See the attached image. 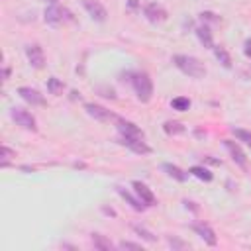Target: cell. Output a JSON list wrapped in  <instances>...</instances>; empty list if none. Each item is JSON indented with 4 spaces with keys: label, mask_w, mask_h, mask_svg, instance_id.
I'll return each mask as SVG.
<instances>
[{
    "label": "cell",
    "mask_w": 251,
    "mask_h": 251,
    "mask_svg": "<svg viewBox=\"0 0 251 251\" xmlns=\"http://www.w3.org/2000/svg\"><path fill=\"white\" fill-rule=\"evenodd\" d=\"M173 63L176 65L178 71H182L184 75L192 76V78H202L206 75V67L200 59L192 57V55H175Z\"/></svg>",
    "instance_id": "obj_1"
},
{
    "label": "cell",
    "mask_w": 251,
    "mask_h": 251,
    "mask_svg": "<svg viewBox=\"0 0 251 251\" xmlns=\"http://www.w3.org/2000/svg\"><path fill=\"white\" fill-rule=\"evenodd\" d=\"M131 84H133V90L137 94V98L141 102H149L151 96H153V82L149 78L147 73H133L131 75Z\"/></svg>",
    "instance_id": "obj_2"
},
{
    "label": "cell",
    "mask_w": 251,
    "mask_h": 251,
    "mask_svg": "<svg viewBox=\"0 0 251 251\" xmlns=\"http://www.w3.org/2000/svg\"><path fill=\"white\" fill-rule=\"evenodd\" d=\"M43 18H45V22H47L49 25L59 27V25H63V24H67V22H71V20H73V14H71L67 8L59 6V4H51V6H47V8H45Z\"/></svg>",
    "instance_id": "obj_3"
},
{
    "label": "cell",
    "mask_w": 251,
    "mask_h": 251,
    "mask_svg": "<svg viewBox=\"0 0 251 251\" xmlns=\"http://www.w3.org/2000/svg\"><path fill=\"white\" fill-rule=\"evenodd\" d=\"M10 116H12V120H14L18 126H22L24 129H27V131H37L35 118H33L27 110H24V108H12V110H10Z\"/></svg>",
    "instance_id": "obj_4"
},
{
    "label": "cell",
    "mask_w": 251,
    "mask_h": 251,
    "mask_svg": "<svg viewBox=\"0 0 251 251\" xmlns=\"http://www.w3.org/2000/svg\"><path fill=\"white\" fill-rule=\"evenodd\" d=\"M116 124H118L120 137H127V139H143V131H141L133 122H127V120L116 118Z\"/></svg>",
    "instance_id": "obj_5"
},
{
    "label": "cell",
    "mask_w": 251,
    "mask_h": 251,
    "mask_svg": "<svg viewBox=\"0 0 251 251\" xmlns=\"http://www.w3.org/2000/svg\"><path fill=\"white\" fill-rule=\"evenodd\" d=\"M143 16H145L151 24H161V22L167 20V10H165L161 4H157V2H149V4L143 8Z\"/></svg>",
    "instance_id": "obj_6"
},
{
    "label": "cell",
    "mask_w": 251,
    "mask_h": 251,
    "mask_svg": "<svg viewBox=\"0 0 251 251\" xmlns=\"http://www.w3.org/2000/svg\"><path fill=\"white\" fill-rule=\"evenodd\" d=\"M84 110H86V114H88V116H92V118H94V120H98V122H110V120H116V118H118L116 114H112L110 110H106L104 106L94 104V102L84 104Z\"/></svg>",
    "instance_id": "obj_7"
},
{
    "label": "cell",
    "mask_w": 251,
    "mask_h": 251,
    "mask_svg": "<svg viewBox=\"0 0 251 251\" xmlns=\"http://www.w3.org/2000/svg\"><path fill=\"white\" fill-rule=\"evenodd\" d=\"M25 57H27V61H29V65L33 69H43V65H45V53H43V49L37 43H31V45L25 47Z\"/></svg>",
    "instance_id": "obj_8"
},
{
    "label": "cell",
    "mask_w": 251,
    "mask_h": 251,
    "mask_svg": "<svg viewBox=\"0 0 251 251\" xmlns=\"http://www.w3.org/2000/svg\"><path fill=\"white\" fill-rule=\"evenodd\" d=\"M18 94H20L27 104H31V106H45L43 94H41L39 90L31 88V86H20V88H18Z\"/></svg>",
    "instance_id": "obj_9"
},
{
    "label": "cell",
    "mask_w": 251,
    "mask_h": 251,
    "mask_svg": "<svg viewBox=\"0 0 251 251\" xmlns=\"http://www.w3.org/2000/svg\"><path fill=\"white\" fill-rule=\"evenodd\" d=\"M82 6H84V10L88 12V16H90L92 20H96V22H106L108 12H106V8H104L100 2H96V0H84Z\"/></svg>",
    "instance_id": "obj_10"
},
{
    "label": "cell",
    "mask_w": 251,
    "mask_h": 251,
    "mask_svg": "<svg viewBox=\"0 0 251 251\" xmlns=\"http://www.w3.org/2000/svg\"><path fill=\"white\" fill-rule=\"evenodd\" d=\"M131 186H133L137 198H139L145 206H155V194L151 192V188H149L145 182H141V180H133Z\"/></svg>",
    "instance_id": "obj_11"
},
{
    "label": "cell",
    "mask_w": 251,
    "mask_h": 251,
    "mask_svg": "<svg viewBox=\"0 0 251 251\" xmlns=\"http://www.w3.org/2000/svg\"><path fill=\"white\" fill-rule=\"evenodd\" d=\"M192 229L196 231V235H200V239H202L206 245H216V243H218L216 231H214V229H212L208 224L198 222V224H194V226H192Z\"/></svg>",
    "instance_id": "obj_12"
},
{
    "label": "cell",
    "mask_w": 251,
    "mask_h": 251,
    "mask_svg": "<svg viewBox=\"0 0 251 251\" xmlns=\"http://www.w3.org/2000/svg\"><path fill=\"white\" fill-rule=\"evenodd\" d=\"M122 145H126L127 149H131L133 153H137V155H147V153H151V147L143 141V139H127V137H120L118 139Z\"/></svg>",
    "instance_id": "obj_13"
},
{
    "label": "cell",
    "mask_w": 251,
    "mask_h": 251,
    "mask_svg": "<svg viewBox=\"0 0 251 251\" xmlns=\"http://www.w3.org/2000/svg\"><path fill=\"white\" fill-rule=\"evenodd\" d=\"M224 145H226V149L229 151V155H231V159H233L235 165H239V167H245V165H247V157H245V153L241 151V147H239L235 141L224 139Z\"/></svg>",
    "instance_id": "obj_14"
},
{
    "label": "cell",
    "mask_w": 251,
    "mask_h": 251,
    "mask_svg": "<svg viewBox=\"0 0 251 251\" xmlns=\"http://www.w3.org/2000/svg\"><path fill=\"white\" fill-rule=\"evenodd\" d=\"M196 37H198V41L206 47V49H214V39H212V31H210V27L206 25V24H200L198 27H196Z\"/></svg>",
    "instance_id": "obj_15"
},
{
    "label": "cell",
    "mask_w": 251,
    "mask_h": 251,
    "mask_svg": "<svg viewBox=\"0 0 251 251\" xmlns=\"http://www.w3.org/2000/svg\"><path fill=\"white\" fill-rule=\"evenodd\" d=\"M163 171H165L169 176H173L175 180H178V182H184V180L188 178V173H184L182 169H178L176 165H171V163H163Z\"/></svg>",
    "instance_id": "obj_16"
},
{
    "label": "cell",
    "mask_w": 251,
    "mask_h": 251,
    "mask_svg": "<svg viewBox=\"0 0 251 251\" xmlns=\"http://www.w3.org/2000/svg\"><path fill=\"white\" fill-rule=\"evenodd\" d=\"M188 175H194L196 178H200V180H204V182H210V180L214 178V175H212L206 167H202V165H194V167H190V169H188Z\"/></svg>",
    "instance_id": "obj_17"
},
{
    "label": "cell",
    "mask_w": 251,
    "mask_h": 251,
    "mask_svg": "<svg viewBox=\"0 0 251 251\" xmlns=\"http://www.w3.org/2000/svg\"><path fill=\"white\" fill-rule=\"evenodd\" d=\"M118 194H120V196H122L124 200H127V204H129V206H131L133 210H137V212H141V210L145 208V204H143V202H141L139 198H135V196H131V194H129L127 190H124V188H120V186H118Z\"/></svg>",
    "instance_id": "obj_18"
},
{
    "label": "cell",
    "mask_w": 251,
    "mask_h": 251,
    "mask_svg": "<svg viewBox=\"0 0 251 251\" xmlns=\"http://www.w3.org/2000/svg\"><path fill=\"white\" fill-rule=\"evenodd\" d=\"M92 245H94L96 249H100V251H110V249L114 247L112 241L106 239V237L100 235V233H92Z\"/></svg>",
    "instance_id": "obj_19"
},
{
    "label": "cell",
    "mask_w": 251,
    "mask_h": 251,
    "mask_svg": "<svg viewBox=\"0 0 251 251\" xmlns=\"http://www.w3.org/2000/svg\"><path fill=\"white\" fill-rule=\"evenodd\" d=\"M214 55H216V59H218L226 69H229V67H231V57H229V53H227L224 47L214 45Z\"/></svg>",
    "instance_id": "obj_20"
},
{
    "label": "cell",
    "mask_w": 251,
    "mask_h": 251,
    "mask_svg": "<svg viewBox=\"0 0 251 251\" xmlns=\"http://www.w3.org/2000/svg\"><path fill=\"white\" fill-rule=\"evenodd\" d=\"M63 88H65V84H63V80H59L57 76L47 78V90H49L51 94L59 96V94H63Z\"/></svg>",
    "instance_id": "obj_21"
},
{
    "label": "cell",
    "mask_w": 251,
    "mask_h": 251,
    "mask_svg": "<svg viewBox=\"0 0 251 251\" xmlns=\"http://www.w3.org/2000/svg\"><path fill=\"white\" fill-rule=\"evenodd\" d=\"M163 129L169 135H180V133H184V126L180 122H165L163 124Z\"/></svg>",
    "instance_id": "obj_22"
},
{
    "label": "cell",
    "mask_w": 251,
    "mask_h": 251,
    "mask_svg": "<svg viewBox=\"0 0 251 251\" xmlns=\"http://www.w3.org/2000/svg\"><path fill=\"white\" fill-rule=\"evenodd\" d=\"M171 106H173L175 110H178V112H184V110L190 108V100H188L186 96H176V98H173Z\"/></svg>",
    "instance_id": "obj_23"
},
{
    "label": "cell",
    "mask_w": 251,
    "mask_h": 251,
    "mask_svg": "<svg viewBox=\"0 0 251 251\" xmlns=\"http://www.w3.org/2000/svg\"><path fill=\"white\" fill-rule=\"evenodd\" d=\"M231 131H233V135H235L239 141L251 145V131H247V129H239V127H233Z\"/></svg>",
    "instance_id": "obj_24"
},
{
    "label": "cell",
    "mask_w": 251,
    "mask_h": 251,
    "mask_svg": "<svg viewBox=\"0 0 251 251\" xmlns=\"http://www.w3.org/2000/svg\"><path fill=\"white\" fill-rule=\"evenodd\" d=\"M133 231H135V233H139V235H141L143 239H147L149 243H153V241H157V237H155V235H153L151 231H147L145 227H141V226H133Z\"/></svg>",
    "instance_id": "obj_25"
},
{
    "label": "cell",
    "mask_w": 251,
    "mask_h": 251,
    "mask_svg": "<svg viewBox=\"0 0 251 251\" xmlns=\"http://www.w3.org/2000/svg\"><path fill=\"white\" fill-rule=\"evenodd\" d=\"M12 157H16V153L10 149V147H2V163H0V167H8V161L12 159Z\"/></svg>",
    "instance_id": "obj_26"
},
{
    "label": "cell",
    "mask_w": 251,
    "mask_h": 251,
    "mask_svg": "<svg viewBox=\"0 0 251 251\" xmlns=\"http://www.w3.org/2000/svg\"><path fill=\"white\" fill-rule=\"evenodd\" d=\"M118 247L120 249H141V245L139 243H133V241H122Z\"/></svg>",
    "instance_id": "obj_27"
},
{
    "label": "cell",
    "mask_w": 251,
    "mask_h": 251,
    "mask_svg": "<svg viewBox=\"0 0 251 251\" xmlns=\"http://www.w3.org/2000/svg\"><path fill=\"white\" fill-rule=\"evenodd\" d=\"M243 53H245V55L251 59V37L245 41V45H243Z\"/></svg>",
    "instance_id": "obj_28"
},
{
    "label": "cell",
    "mask_w": 251,
    "mask_h": 251,
    "mask_svg": "<svg viewBox=\"0 0 251 251\" xmlns=\"http://www.w3.org/2000/svg\"><path fill=\"white\" fill-rule=\"evenodd\" d=\"M169 243H171V247H184V243L178 241V239H171V237H169Z\"/></svg>",
    "instance_id": "obj_29"
},
{
    "label": "cell",
    "mask_w": 251,
    "mask_h": 251,
    "mask_svg": "<svg viewBox=\"0 0 251 251\" xmlns=\"http://www.w3.org/2000/svg\"><path fill=\"white\" fill-rule=\"evenodd\" d=\"M204 161H206V163H210V165H222V161L212 159V157H204Z\"/></svg>",
    "instance_id": "obj_30"
},
{
    "label": "cell",
    "mask_w": 251,
    "mask_h": 251,
    "mask_svg": "<svg viewBox=\"0 0 251 251\" xmlns=\"http://www.w3.org/2000/svg\"><path fill=\"white\" fill-rule=\"evenodd\" d=\"M2 76H4V80L10 76V69H8V67H6V69H2Z\"/></svg>",
    "instance_id": "obj_31"
},
{
    "label": "cell",
    "mask_w": 251,
    "mask_h": 251,
    "mask_svg": "<svg viewBox=\"0 0 251 251\" xmlns=\"http://www.w3.org/2000/svg\"><path fill=\"white\" fill-rule=\"evenodd\" d=\"M129 6L131 8H137V0H129Z\"/></svg>",
    "instance_id": "obj_32"
},
{
    "label": "cell",
    "mask_w": 251,
    "mask_h": 251,
    "mask_svg": "<svg viewBox=\"0 0 251 251\" xmlns=\"http://www.w3.org/2000/svg\"><path fill=\"white\" fill-rule=\"evenodd\" d=\"M51 4H57V0H51Z\"/></svg>",
    "instance_id": "obj_33"
}]
</instances>
